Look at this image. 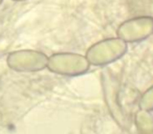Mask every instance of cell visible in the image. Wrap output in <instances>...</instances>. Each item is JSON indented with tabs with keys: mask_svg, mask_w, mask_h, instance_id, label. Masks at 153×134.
I'll return each mask as SVG.
<instances>
[{
	"mask_svg": "<svg viewBox=\"0 0 153 134\" xmlns=\"http://www.w3.org/2000/svg\"><path fill=\"white\" fill-rule=\"evenodd\" d=\"M127 51V43L120 38H108L94 43L86 51L90 65L105 66L121 59Z\"/></svg>",
	"mask_w": 153,
	"mask_h": 134,
	"instance_id": "cell-1",
	"label": "cell"
},
{
	"mask_svg": "<svg viewBox=\"0 0 153 134\" xmlns=\"http://www.w3.org/2000/svg\"><path fill=\"white\" fill-rule=\"evenodd\" d=\"M89 66L85 56L74 53H58L48 58L46 68L58 75L76 77L88 71Z\"/></svg>",
	"mask_w": 153,
	"mask_h": 134,
	"instance_id": "cell-2",
	"label": "cell"
},
{
	"mask_svg": "<svg viewBox=\"0 0 153 134\" xmlns=\"http://www.w3.org/2000/svg\"><path fill=\"white\" fill-rule=\"evenodd\" d=\"M48 57L45 53L32 49H21L9 53L7 64L10 68L20 73H35L47 67Z\"/></svg>",
	"mask_w": 153,
	"mask_h": 134,
	"instance_id": "cell-3",
	"label": "cell"
},
{
	"mask_svg": "<svg viewBox=\"0 0 153 134\" xmlns=\"http://www.w3.org/2000/svg\"><path fill=\"white\" fill-rule=\"evenodd\" d=\"M153 35V18L150 16H138L124 21L117 30V38L126 43H137Z\"/></svg>",
	"mask_w": 153,
	"mask_h": 134,
	"instance_id": "cell-4",
	"label": "cell"
},
{
	"mask_svg": "<svg viewBox=\"0 0 153 134\" xmlns=\"http://www.w3.org/2000/svg\"><path fill=\"white\" fill-rule=\"evenodd\" d=\"M140 108L144 111L153 110V86L144 94L140 101Z\"/></svg>",
	"mask_w": 153,
	"mask_h": 134,
	"instance_id": "cell-5",
	"label": "cell"
},
{
	"mask_svg": "<svg viewBox=\"0 0 153 134\" xmlns=\"http://www.w3.org/2000/svg\"><path fill=\"white\" fill-rule=\"evenodd\" d=\"M14 2H21V1H26V0H12Z\"/></svg>",
	"mask_w": 153,
	"mask_h": 134,
	"instance_id": "cell-6",
	"label": "cell"
},
{
	"mask_svg": "<svg viewBox=\"0 0 153 134\" xmlns=\"http://www.w3.org/2000/svg\"><path fill=\"white\" fill-rule=\"evenodd\" d=\"M2 2H3V0H0V5L2 4Z\"/></svg>",
	"mask_w": 153,
	"mask_h": 134,
	"instance_id": "cell-7",
	"label": "cell"
}]
</instances>
